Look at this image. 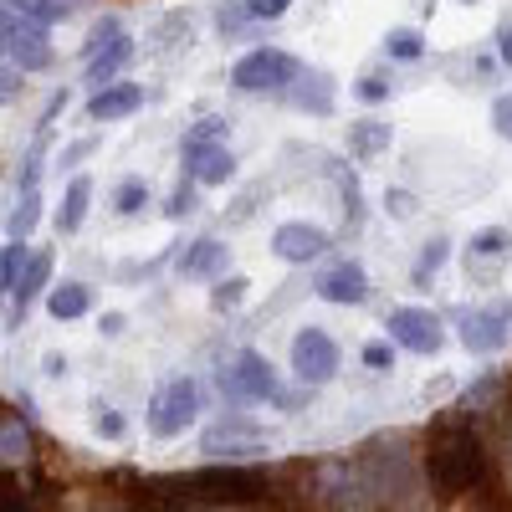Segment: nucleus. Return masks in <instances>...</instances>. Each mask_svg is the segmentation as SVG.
I'll list each match as a JSON object with an SVG mask.
<instances>
[{
    "instance_id": "1",
    "label": "nucleus",
    "mask_w": 512,
    "mask_h": 512,
    "mask_svg": "<svg viewBox=\"0 0 512 512\" xmlns=\"http://www.w3.org/2000/svg\"><path fill=\"white\" fill-rule=\"evenodd\" d=\"M425 477H431V492L441 502H456L466 492L487 487L492 466H487V446L472 431V420H451L431 436V446H425Z\"/></svg>"
},
{
    "instance_id": "2",
    "label": "nucleus",
    "mask_w": 512,
    "mask_h": 512,
    "mask_svg": "<svg viewBox=\"0 0 512 512\" xmlns=\"http://www.w3.org/2000/svg\"><path fill=\"white\" fill-rule=\"evenodd\" d=\"M0 47H6V57L16 62V72H47L57 62L52 41H47V26H36L26 16H16L6 0H0Z\"/></svg>"
},
{
    "instance_id": "3",
    "label": "nucleus",
    "mask_w": 512,
    "mask_h": 512,
    "mask_svg": "<svg viewBox=\"0 0 512 512\" xmlns=\"http://www.w3.org/2000/svg\"><path fill=\"white\" fill-rule=\"evenodd\" d=\"M297 72H303V62H297L292 52H277V47H256L246 52L236 67H231V82L241 93H282L297 82Z\"/></svg>"
},
{
    "instance_id": "4",
    "label": "nucleus",
    "mask_w": 512,
    "mask_h": 512,
    "mask_svg": "<svg viewBox=\"0 0 512 512\" xmlns=\"http://www.w3.org/2000/svg\"><path fill=\"white\" fill-rule=\"evenodd\" d=\"M180 487H190L185 497H200V502H256L267 492V472H251V466H210V472L185 477Z\"/></svg>"
},
{
    "instance_id": "5",
    "label": "nucleus",
    "mask_w": 512,
    "mask_h": 512,
    "mask_svg": "<svg viewBox=\"0 0 512 512\" xmlns=\"http://www.w3.org/2000/svg\"><path fill=\"white\" fill-rule=\"evenodd\" d=\"M216 384H221V400H226V405L277 400V374H272V364L256 354V349H241V354L231 359V369L216 374Z\"/></svg>"
},
{
    "instance_id": "6",
    "label": "nucleus",
    "mask_w": 512,
    "mask_h": 512,
    "mask_svg": "<svg viewBox=\"0 0 512 512\" xmlns=\"http://www.w3.org/2000/svg\"><path fill=\"white\" fill-rule=\"evenodd\" d=\"M195 410H200V384L195 379H169L164 390L154 395V405H149V431L159 441L180 436L185 425L195 420Z\"/></svg>"
},
{
    "instance_id": "7",
    "label": "nucleus",
    "mask_w": 512,
    "mask_h": 512,
    "mask_svg": "<svg viewBox=\"0 0 512 512\" xmlns=\"http://www.w3.org/2000/svg\"><path fill=\"white\" fill-rule=\"evenodd\" d=\"M292 374L308 384H328L333 374H338V344L323 333V328H303L292 338Z\"/></svg>"
},
{
    "instance_id": "8",
    "label": "nucleus",
    "mask_w": 512,
    "mask_h": 512,
    "mask_svg": "<svg viewBox=\"0 0 512 512\" xmlns=\"http://www.w3.org/2000/svg\"><path fill=\"white\" fill-rule=\"evenodd\" d=\"M461 344L472 354H497L512 333V303H492V308H461Z\"/></svg>"
},
{
    "instance_id": "9",
    "label": "nucleus",
    "mask_w": 512,
    "mask_h": 512,
    "mask_svg": "<svg viewBox=\"0 0 512 512\" xmlns=\"http://www.w3.org/2000/svg\"><path fill=\"white\" fill-rule=\"evenodd\" d=\"M390 344L410 349V354H436L446 344V333H441V318L431 308H395L390 313Z\"/></svg>"
},
{
    "instance_id": "10",
    "label": "nucleus",
    "mask_w": 512,
    "mask_h": 512,
    "mask_svg": "<svg viewBox=\"0 0 512 512\" xmlns=\"http://www.w3.org/2000/svg\"><path fill=\"white\" fill-rule=\"evenodd\" d=\"M210 456H246V451H262V425H251L246 415H226L205 431L200 441Z\"/></svg>"
},
{
    "instance_id": "11",
    "label": "nucleus",
    "mask_w": 512,
    "mask_h": 512,
    "mask_svg": "<svg viewBox=\"0 0 512 512\" xmlns=\"http://www.w3.org/2000/svg\"><path fill=\"white\" fill-rule=\"evenodd\" d=\"M272 251L282 262H313V256L328 251V231L323 226H308V221H287L272 231Z\"/></svg>"
},
{
    "instance_id": "12",
    "label": "nucleus",
    "mask_w": 512,
    "mask_h": 512,
    "mask_svg": "<svg viewBox=\"0 0 512 512\" xmlns=\"http://www.w3.org/2000/svg\"><path fill=\"white\" fill-rule=\"evenodd\" d=\"M47 282H52V251L26 256V267H21V277H16V287H11V318H16V323L26 318V308L36 303V297L47 292Z\"/></svg>"
},
{
    "instance_id": "13",
    "label": "nucleus",
    "mask_w": 512,
    "mask_h": 512,
    "mask_svg": "<svg viewBox=\"0 0 512 512\" xmlns=\"http://www.w3.org/2000/svg\"><path fill=\"white\" fill-rule=\"evenodd\" d=\"M318 297H323V303H364V297H369V277H364V267H359V262H338V267H328V272L318 277Z\"/></svg>"
},
{
    "instance_id": "14",
    "label": "nucleus",
    "mask_w": 512,
    "mask_h": 512,
    "mask_svg": "<svg viewBox=\"0 0 512 512\" xmlns=\"http://www.w3.org/2000/svg\"><path fill=\"white\" fill-rule=\"evenodd\" d=\"M185 175H190V185H226L236 175V154L226 144L195 149V154H185Z\"/></svg>"
},
{
    "instance_id": "15",
    "label": "nucleus",
    "mask_w": 512,
    "mask_h": 512,
    "mask_svg": "<svg viewBox=\"0 0 512 512\" xmlns=\"http://www.w3.org/2000/svg\"><path fill=\"white\" fill-rule=\"evenodd\" d=\"M226 267H231V246L216 241V236H205V241L180 251V277H226Z\"/></svg>"
},
{
    "instance_id": "16",
    "label": "nucleus",
    "mask_w": 512,
    "mask_h": 512,
    "mask_svg": "<svg viewBox=\"0 0 512 512\" xmlns=\"http://www.w3.org/2000/svg\"><path fill=\"white\" fill-rule=\"evenodd\" d=\"M139 103H144L139 82H113V88H103V93L88 98V118H93V123H113V118H128Z\"/></svg>"
},
{
    "instance_id": "17",
    "label": "nucleus",
    "mask_w": 512,
    "mask_h": 512,
    "mask_svg": "<svg viewBox=\"0 0 512 512\" xmlns=\"http://www.w3.org/2000/svg\"><path fill=\"white\" fill-rule=\"evenodd\" d=\"M134 57V41L128 36H113L108 47L98 52V57H88V82H93V93H103V88H113L118 82V72H123V62Z\"/></svg>"
},
{
    "instance_id": "18",
    "label": "nucleus",
    "mask_w": 512,
    "mask_h": 512,
    "mask_svg": "<svg viewBox=\"0 0 512 512\" xmlns=\"http://www.w3.org/2000/svg\"><path fill=\"white\" fill-rule=\"evenodd\" d=\"M292 103L308 108V113H328V108H333V77H328V72H297Z\"/></svg>"
},
{
    "instance_id": "19",
    "label": "nucleus",
    "mask_w": 512,
    "mask_h": 512,
    "mask_svg": "<svg viewBox=\"0 0 512 512\" xmlns=\"http://www.w3.org/2000/svg\"><path fill=\"white\" fill-rule=\"evenodd\" d=\"M88 200H93V180L77 175V180L67 185V195H62V210H57V231H62V236H72L82 221H88Z\"/></svg>"
},
{
    "instance_id": "20",
    "label": "nucleus",
    "mask_w": 512,
    "mask_h": 512,
    "mask_svg": "<svg viewBox=\"0 0 512 512\" xmlns=\"http://www.w3.org/2000/svg\"><path fill=\"white\" fill-rule=\"evenodd\" d=\"M88 308H93V292H88V282H62V287H52V292H47V313H52L57 323L82 318Z\"/></svg>"
},
{
    "instance_id": "21",
    "label": "nucleus",
    "mask_w": 512,
    "mask_h": 512,
    "mask_svg": "<svg viewBox=\"0 0 512 512\" xmlns=\"http://www.w3.org/2000/svg\"><path fill=\"white\" fill-rule=\"evenodd\" d=\"M390 123H379V118H359V123H349V154H359V159H369V154H379V149H390Z\"/></svg>"
},
{
    "instance_id": "22",
    "label": "nucleus",
    "mask_w": 512,
    "mask_h": 512,
    "mask_svg": "<svg viewBox=\"0 0 512 512\" xmlns=\"http://www.w3.org/2000/svg\"><path fill=\"white\" fill-rule=\"evenodd\" d=\"M226 134H231L226 118H200L190 134L180 139V154H195V149H210V144H226Z\"/></svg>"
},
{
    "instance_id": "23",
    "label": "nucleus",
    "mask_w": 512,
    "mask_h": 512,
    "mask_svg": "<svg viewBox=\"0 0 512 512\" xmlns=\"http://www.w3.org/2000/svg\"><path fill=\"white\" fill-rule=\"evenodd\" d=\"M6 6H11L16 16L36 21V26H52V21H67V16H72V6H62V0H6Z\"/></svg>"
},
{
    "instance_id": "24",
    "label": "nucleus",
    "mask_w": 512,
    "mask_h": 512,
    "mask_svg": "<svg viewBox=\"0 0 512 512\" xmlns=\"http://www.w3.org/2000/svg\"><path fill=\"white\" fill-rule=\"evenodd\" d=\"M36 221H41V195H36V190H26V195H21V205L11 210V221H6L11 241H26V236L36 231Z\"/></svg>"
},
{
    "instance_id": "25",
    "label": "nucleus",
    "mask_w": 512,
    "mask_h": 512,
    "mask_svg": "<svg viewBox=\"0 0 512 512\" xmlns=\"http://www.w3.org/2000/svg\"><path fill=\"white\" fill-rule=\"evenodd\" d=\"M384 52H390L395 62H415V57L425 52V36H420V31H410V26H400V31L384 36Z\"/></svg>"
},
{
    "instance_id": "26",
    "label": "nucleus",
    "mask_w": 512,
    "mask_h": 512,
    "mask_svg": "<svg viewBox=\"0 0 512 512\" xmlns=\"http://www.w3.org/2000/svg\"><path fill=\"white\" fill-rule=\"evenodd\" d=\"M113 205H118V216H139V210L149 205V185L144 180H123L118 195H113Z\"/></svg>"
},
{
    "instance_id": "27",
    "label": "nucleus",
    "mask_w": 512,
    "mask_h": 512,
    "mask_svg": "<svg viewBox=\"0 0 512 512\" xmlns=\"http://www.w3.org/2000/svg\"><path fill=\"white\" fill-rule=\"evenodd\" d=\"M21 267H26V241H11V246H6V256H0V292H6V297H11V287H16Z\"/></svg>"
},
{
    "instance_id": "28",
    "label": "nucleus",
    "mask_w": 512,
    "mask_h": 512,
    "mask_svg": "<svg viewBox=\"0 0 512 512\" xmlns=\"http://www.w3.org/2000/svg\"><path fill=\"white\" fill-rule=\"evenodd\" d=\"M246 287H251L246 277H221V282H216V292H210V308H221V313H226V308H241Z\"/></svg>"
},
{
    "instance_id": "29",
    "label": "nucleus",
    "mask_w": 512,
    "mask_h": 512,
    "mask_svg": "<svg viewBox=\"0 0 512 512\" xmlns=\"http://www.w3.org/2000/svg\"><path fill=\"white\" fill-rule=\"evenodd\" d=\"M507 246H512V236H507L502 226H487V231L472 236V256H502Z\"/></svg>"
},
{
    "instance_id": "30",
    "label": "nucleus",
    "mask_w": 512,
    "mask_h": 512,
    "mask_svg": "<svg viewBox=\"0 0 512 512\" xmlns=\"http://www.w3.org/2000/svg\"><path fill=\"white\" fill-rule=\"evenodd\" d=\"M390 88H395V82H390V72H364L354 93H359L364 103H384V98H390Z\"/></svg>"
},
{
    "instance_id": "31",
    "label": "nucleus",
    "mask_w": 512,
    "mask_h": 512,
    "mask_svg": "<svg viewBox=\"0 0 512 512\" xmlns=\"http://www.w3.org/2000/svg\"><path fill=\"white\" fill-rule=\"evenodd\" d=\"M113 36H123V26H118L113 16H108V21H98V26H93V36L82 41V57H98V52L108 47V41H113Z\"/></svg>"
},
{
    "instance_id": "32",
    "label": "nucleus",
    "mask_w": 512,
    "mask_h": 512,
    "mask_svg": "<svg viewBox=\"0 0 512 512\" xmlns=\"http://www.w3.org/2000/svg\"><path fill=\"white\" fill-rule=\"evenodd\" d=\"M441 262H446V241H431L420 251V262H415V282H425L431 272H441Z\"/></svg>"
},
{
    "instance_id": "33",
    "label": "nucleus",
    "mask_w": 512,
    "mask_h": 512,
    "mask_svg": "<svg viewBox=\"0 0 512 512\" xmlns=\"http://www.w3.org/2000/svg\"><path fill=\"white\" fill-rule=\"evenodd\" d=\"M93 425H98V436H108V441L123 436V415L113 405H93Z\"/></svg>"
},
{
    "instance_id": "34",
    "label": "nucleus",
    "mask_w": 512,
    "mask_h": 512,
    "mask_svg": "<svg viewBox=\"0 0 512 512\" xmlns=\"http://www.w3.org/2000/svg\"><path fill=\"white\" fill-rule=\"evenodd\" d=\"M190 210H195V185L185 180V185H180L175 195H169V205H164V216H169V221H180V216H190Z\"/></svg>"
},
{
    "instance_id": "35",
    "label": "nucleus",
    "mask_w": 512,
    "mask_h": 512,
    "mask_svg": "<svg viewBox=\"0 0 512 512\" xmlns=\"http://www.w3.org/2000/svg\"><path fill=\"white\" fill-rule=\"evenodd\" d=\"M287 6H292V0H246V16L251 21H277Z\"/></svg>"
},
{
    "instance_id": "36",
    "label": "nucleus",
    "mask_w": 512,
    "mask_h": 512,
    "mask_svg": "<svg viewBox=\"0 0 512 512\" xmlns=\"http://www.w3.org/2000/svg\"><path fill=\"white\" fill-rule=\"evenodd\" d=\"M492 128L502 139H512V93H497V103H492Z\"/></svg>"
},
{
    "instance_id": "37",
    "label": "nucleus",
    "mask_w": 512,
    "mask_h": 512,
    "mask_svg": "<svg viewBox=\"0 0 512 512\" xmlns=\"http://www.w3.org/2000/svg\"><path fill=\"white\" fill-rule=\"evenodd\" d=\"M16 98H21V72L0 62V108H6V103H16Z\"/></svg>"
},
{
    "instance_id": "38",
    "label": "nucleus",
    "mask_w": 512,
    "mask_h": 512,
    "mask_svg": "<svg viewBox=\"0 0 512 512\" xmlns=\"http://www.w3.org/2000/svg\"><path fill=\"white\" fill-rule=\"evenodd\" d=\"M390 359H395V349L384 344V338H374V344H364V364H369V369H390Z\"/></svg>"
},
{
    "instance_id": "39",
    "label": "nucleus",
    "mask_w": 512,
    "mask_h": 512,
    "mask_svg": "<svg viewBox=\"0 0 512 512\" xmlns=\"http://www.w3.org/2000/svg\"><path fill=\"white\" fill-rule=\"evenodd\" d=\"M216 21H221V31H236V26H241V21H251V16H246V6L236 0V6H221V16H216Z\"/></svg>"
},
{
    "instance_id": "40",
    "label": "nucleus",
    "mask_w": 512,
    "mask_h": 512,
    "mask_svg": "<svg viewBox=\"0 0 512 512\" xmlns=\"http://www.w3.org/2000/svg\"><path fill=\"white\" fill-rule=\"evenodd\" d=\"M93 149H98V139H77V144H67V149H62V164H77V159H88Z\"/></svg>"
},
{
    "instance_id": "41",
    "label": "nucleus",
    "mask_w": 512,
    "mask_h": 512,
    "mask_svg": "<svg viewBox=\"0 0 512 512\" xmlns=\"http://www.w3.org/2000/svg\"><path fill=\"white\" fill-rule=\"evenodd\" d=\"M497 57H502V62L512 67V16H507V21L497 26Z\"/></svg>"
},
{
    "instance_id": "42",
    "label": "nucleus",
    "mask_w": 512,
    "mask_h": 512,
    "mask_svg": "<svg viewBox=\"0 0 512 512\" xmlns=\"http://www.w3.org/2000/svg\"><path fill=\"white\" fill-rule=\"evenodd\" d=\"M477 512H507L502 497H497V487H492V477H487V492H482V507H477Z\"/></svg>"
},
{
    "instance_id": "43",
    "label": "nucleus",
    "mask_w": 512,
    "mask_h": 512,
    "mask_svg": "<svg viewBox=\"0 0 512 512\" xmlns=\"http://www.w3.org/2000/svg\"><path fill=\"white\" fill-rule=\"evenodd\" d=\"M390 210H395V216H410V210H415V200H410L405 190H390Z\"/></svg>"
},
{
    "instance_id": "44",
    "label": "nucleus",
    "mask_w": 512,
    "mask_h": 512,
    "mask_svg": "<svg viewBox=\"0 0 512 512\" xmlns=\"http://www.w3.org/2000/svg\"><path fill=\"white\" fill-rule=\"evenodd\" d=\"M98 328H103L108 338H118V333H123V313H103V323H98Z\"/></svg>"
},
{
    "instance_id": "45",
    "label": "nucleus",
    "mask_w": 512,
    "mask_h": 512,
    "mask_svg": "<svg viewBox=\"0 0 512 512\" xmlns=\"http://www.w3.org/2000/svg\"><path fill=\"white\" fill-rule=\"evenodd\" d=\"M466 6H477V0H466Z\"/></svg>"
},
{
    "instance_id": "46",
    "label": "nucleus",
    "mask_w": 512,
    "mask_h": 512,
    "mask_svg": "<svg viewBox=\"0 0 512 512\" xmlns=\"http://www.w3.org/2000/svg\"><path fill=\"white\" fill-rule=\"evenodd\" d=\"M0 57H6V47H0Z\"/></svg>"
},
{
    "instance_id": "47",
    "label": "nucleus",
    "mask_w": 512,
    "mask_h": 512,
    "mask_svg": "<svg viewBox=\"0 0 512 512\" xmlns=\"http://www.w3.org/2000/svg\"><path fill=\"white\" fill-rule=\"evenodd\" d=\"M62 6H67V0H62Z\"/></svg>"
}]
</instances>
